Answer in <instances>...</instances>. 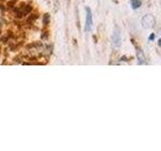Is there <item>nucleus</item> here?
I'll list each match as a JSON object with an SVG mask.
<instances>
[{
	"label": "nucleus",
	"mask_w": 161,
	"mask_h": 151,
	"mask_svg": "<svg viewBox=\"0 0 161 151\" xmlns=\"http://www.w3.org/2000/svg\"><path fill=\"white\" fill-rule=\"evenodd\" d=\"M141 23L144 27L146 28H152L155 26V23H156V20H155V17L151 14H147V15L143 16L142 20H141Z\"/></svg>",
	"instance_id": "f257e3e1"
},
{
	"label": "nucleus",
	"mask_w": 161,
	"mask_h": 151,
	"mask_svg": "<svg viewBox=\"0 0 161 151\" xmlns=\"http://www.w3.org/2000/svg\"><path fill=\"white\" fill-rule=\"evenodd\" d=\"M93 26V16L92 11L89 7H86V31H91Z\"/></svg>",
	"instance_id": "f03ea898"
},
{
	"label": "nucleus",
	"mask_w": 161,
	"mask_h": 151,
	"mask_svg": "<svg viewBox=\"0 0 161 151\" xmlns=\"http://www.w3.org/2000/svg\"><path fill=\"white\" fill-rule=\"evenodd\" d=\"M113 43L115 47H120L121 45V30L119 29L118 26H115L113 32Z\"/></svg>",
	"instance_id": "7ed1b4c3"
},
{
	"label": "nucleus",
	"mask_w": 161,
	"mask_h": 151,
	"mask_svg": "<svg viewBox=\"0 0 161 151\" xmlns=\"http://www.w3.org/2000/svg\"><path fill=\"white\" fill-rule=\"evenodd\" d=\"M136 53H137V58H138L139 64H140V65L145 64V55H144L142 50H141V48H139V47H137V50H136Z\"/></svg>",
	"instance_id": "20e7f679"
},
{
	"label": "nucleus",
	"mask_w": 161,
	"mask_h": 151,
	"mask_svg": "<svg viewBox=\"0 0 161 151\" xmlns=\"http://www.w3.org/2000/svg\"><path fill=\"white\" fill-rule=\"evenodd\" d=\"M131 5L134 9H137L141 6V1L140 0H131Z\"/></svg>",
	"instance_id": "39448f33"
},
{
	"label": "nucleus",
	"mask_w": 161,
	"mask_h": 151,
	"mask_svg": "<svg viewBox=\"0 0 161 151\" xmlns=\"http://www.w3.org/2000/svg\"><path fill=\"white\" fill-rule=\"evenodd\" d=\"M48 22H50V15H48V14H45V19H43V24L46 25V24H48Z\"/></svg>",
	"instance_id": "423d86ee"
},
{
	"label": "nucleus",
	"mask_w": 161,
	"mask_h": 151,
	"mask_svg": "<svg viewBox=\"0 0 161 151\" xmlns=\"http://www.w3.org/2000/svg\"><path fill=\"white\" fill-rule=\"evenodd\" d=\"M154 38H155V35L154 33H151L149 36V40H154Z\"/></svg>",
	"instance_id": "0eeeda50"
}]
</instances>
